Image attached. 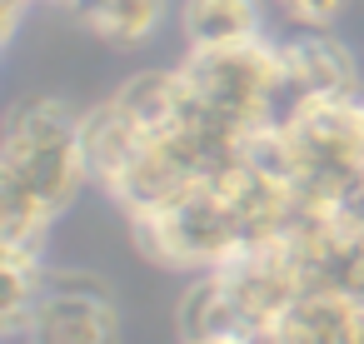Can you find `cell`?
Instances as JSON below:
<instances>
[{
	"label": "cell",
	"instance_id": "cell-6",
	"mask_svg": "<svg viewBox=\"0 0 364 344\" xmlns=\"http://www.w3.org/2000/svg\"><path fill=\"white\" fill-rule=\"evenodd\" d=\"M180 344H185V339H180Z\"/></svg>",
	"mask_w": 364,
	"mask_h": 344
},
{
	"label": "cell",
	"instance_id": "cell-3",
	"mask_svg": "<svg viewBox=\"0 0 364 344\" xmlns=\"http://www.w3.org/2000/svg\"><path fill=\"white\" fill-rule=\"evenodd\" d=\"M26 344H120V314L105 294H41Z\"/></svg>",
	"mask_w": 364,
	"mask_h": 344
},
{
	"label": "cell",
	"instance_id": "cell-2",
	"mask_svg": "<svg viewBox=\"0 0 364 344\" xmlns=\"http://www.w3.org/2000/svg\"><path fill=\"white\" fill-rule=\"evenodd\" d=\"M284 70L304 100H359L354 55L324 31H299L294 41H284Z\"/></svg>",
	"mask_w": 364,
	"mask_h": 344
},
{
	"label": "cell",
	"instance_id": "cell-5",
	"mask_svg": "<svg viewBox=\"0 0 364 344\" xmlns=\"http://www.w3.org/2000/svg\"><path fill=\"white\" fill-rule=\"evenodd\" d=\"M75 16L110 45H145L165 21V0H75Z\"/></svg>",
	"mask_w": 364,
	"mask_h": 344
},
{
	"label": "cell",
	"instance_id": "cell-4",
	"mask_svg": "<svg viewBox=\"0 0 364 344\" xmlns=\"http://www.w3.org/2000/svg\"><path fill=\"white\" fill-rule=\"evenodd\" d=\"M180 31L190 45H240L264 36L259 0H185Z\"/></svg>",
	"mask_w": 364,
	"mask_h": 344
},
{
	"label": "cell",
	"instance_id": "cell-1",
	"mask_svg": "<svg viewBox=\"0 0 364 344\" xmlns=\"http://www.w3.org/2000/svg\"><path fill=\"white\" fill-rule=\"evenodd\" d=\"M80 115L60 100H36L6 125L0 145V249L46 254L50 225L90 185Z\"/></svg>",
	"mask_w": 364,
	"mask_h": 344
}]
</instances>
